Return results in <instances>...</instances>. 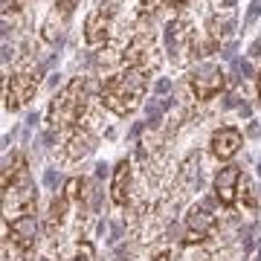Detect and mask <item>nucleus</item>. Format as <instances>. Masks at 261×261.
Wrapping results in <instances>:
<instances>
[{
	"label": "nucleus",
	"mask_w": 261,
	"mask_h": 261,
	"mask_svg": "<svg viewBox=\"0 0 261 261\" xmlns=\"http://www.w3.org/2000/svg\"><path fill=\"white\" fill-rule=\"evenodd\" d=\"M151 73L142 67H125L122 73L108 75L102 82V105L116 116H128L142 105Z\"/></svg>",
	"instance_id": "1"
},
{
	"label": "nucleus",
	"mask_w": 261,
	"mask_h": 261,
	"mask_svg": "<svg viewBox=\"0 0 261 261\" xmlns=\"http://www.w3.org/2000/svg\"><path fill=\"white\" fill-rule=\"evenodd\" d=\"M84 111H87V99H84V82L82 79H73L67 82L58 96L49 105L47 119L53 128H79Z\"/></svg>",
	"instance_id": "2"
},
{
	"label": "nucleus",
	"mask_w": 261,
	"mask_h": 261,
	"mask_svg": "<svg viewBox=\"0 0 261 261\" xmlns=\"http://www.w3.org/2000/svg\"><path fill=\"white\" fill-rule=\"evenodd\" d=\"M116 12H119V0H99L93 9L87 12V18H84V41L90 47H99V44L108 41L113 20H116Z\"/></svg>",
	"instance_id": "3"
},
{
	"label": "nucleus",
	"mask_w": 261,
	"mask_h": 261,
	"mask_svg": "<svg viewBox=\"0 0 261 261\" xmlns=\"http://www.w3.org/2000/svg\"><path fill=\"white\" fill-rule=\"evenodd\" d=\"M38 82H41V79H38L35 70H18V73H12L9 79H6V93H3L6 111H20V108L35 96Z\"/></svg>",
	"instance_id": "4"
},
{
	"label": "nucleus",
	"mask_w": 261,
	"mask_h": 261,
	"mask_svg": "<svg viewBox=\"0 0 261 261\" xmlns=\"http://www.w3.org/2000/svg\"><path fill=\"white\" fill-rule=\"evenodd\" d=\"M189 87H192L197 102H209L226 87V75L221 67H203V70H195L189 75Z\"/></svg>",
	"instance_id": "5"
},
{
	"label": "nucleus",
	"mask_w": 261,
	"mask_h": 261,
	"mask_svg": "<svg viewBox=\"0 0 261 261\" xmlns=\"http://www.w3.org/2000/svg\"><path fill=\"white\" fill-rule=\"evenodd\" d=\"M241 168L238 166H224L218 174H215V197L221 206H235L238 200V192H241Z\"/></svg>",
	"instance_id": "6"
},
{
	"label": "nucleus",
	"mask_w": 261,
	"mask_h": 261,
	"mask_svg": "<svg viewBox=\"0 0 261 261\" xmlns=\"http://www.w3.org/2000/svg\"><path fill=\"white\" fill-rule=\"evenodd\" d=\"M244 145V137L238 128H218L212 130V137H209V151H212V157L218 160H232Z\"/></svg>",
	"instance_id": "7"
},
{
	"label": "nucleus",
	"mask_w": 261,
	"mask_h": 261,
	"mask_svg": "<svg viewBox=\"0 0 261 261\" xmlns=\"http://www.w3.org/2000/svg\"><path fill=\"white\" fill-rule=\"evenodd\" d=\"M218 224V218L212 215V209H206V206H192L186 215V229H189V238L186 241H203L206 235L215 229Z\"/></svg>",
	"instance_id": "8"
},
{
	"label": "nucleus",
	"mask_w": 261,
	"mask_h": 261,
	"mask_svg": "<svg viewBox=\"0 0 261 261\" xmlns=\"http://www.w3.org/2000/svg\"><path fill=\"white\" fill-rule=\"evenodd\" d=\"M35 212H27V215H15L12 218V241L18 244L23 252H29L35 247Z\"/></svg>",
	"instance_id": "9"
},
{
	"label": "nucleus",
	"mask_w": 261,
	"mask_h": 261,
	"mask_svg": "<svg viewBox=\"0 0 261 261\" xmlns=\"http://www.w3.org/2000/svg\"><path fill=\"white\" fill-rule=\"evenodd\" d=\"M93 148H96V134H93L90 128L79 125V128H73V134L67 137L64 154H67L70 160H82V157H87Z\"/></svg>",
	"instance_id": "10"
},
{
	"label": "nucleus",
	"mask_w": 261,
	"mask_h": 261,
	"mask_svg": "<svg viewBox=\"0 0 261 261\" xmlns=\"http://www.w3.org/2000/svg\"><path fill=\"white\" fill-rule=\"evenodd\" d=\"M128 197H130V163L119 160L111 177V200L116 206H128Z\"/></svg>",
	"instance_id": "11"
},
{
	"label": "nucleus",
	"mask_w": 261,
	"mask_h": 261,
	"mask_svg": "<svg viewBox=\"0 0 261 261\" xmlns=\"http://www.w3.org/2000/svg\"><path fill=\"white\" fill-rule=\"evenodd\" d=\"M67 206H70V197H67L64 192L53 197V203H49V212H47V232H49V235H56V229L64 224Z\"/></svg>",
	"instance_id": "12"
},
{
	"label": "nucleus",
	"mask_w": 261,
	"mask_h": 261,
	"mask_svg": "<svg viewBox=\"0 0 261 261\" xmlns=\"http://www.w3.org/2000/svg\"><path fill=\"white\" fill-rule=\"evenodd\" d=\"M163 6H168V0H140V15L145 18V15H154V12H160Z\"/></svg>",
	"instance_id": "13"
},
{
	"label": "nucleus",
	"mask_w": 261,
	"mask_h": 261,
	"mask_svg": "<svg viewBox=\"0 0 261 261\" xmlns=\"http://www.w3.org/2000/svg\"><path fill=\"white\" fill-rule=\"evenodd\" d=\"M70 261H93V247L90 244H79V252Z\"/></svg>",
	"instance_id": "14"
},
{
	"label": "nucleus",
	"mask_w": 261,
	"mask_h": 261,
	"mask_svg": "<svg viewBox=\"0 0 261 261\" xmlns=\"http://www.w3.org/2000/svg\"><path fill=\"white\" fill-rule=\"evenodd\" d=\"M154 261H168V252H160V255H157Z\"/></svg>",
	"instance_id": "15"
},
{
	"label": "nucleus",
	"mask_w": 261,
	"mask_h": 261,
	"mask_svg": "<svg viewBox=\"0 0 261 261\" xmlns=\"http://www.w3.org/2000/svg\"><path fill=\"white\" fill-rule=\"evenodd\" d=\"M258 99H261V73H258Z\"/></svg>",
	"instance_id": "16"
}]
</instances>
